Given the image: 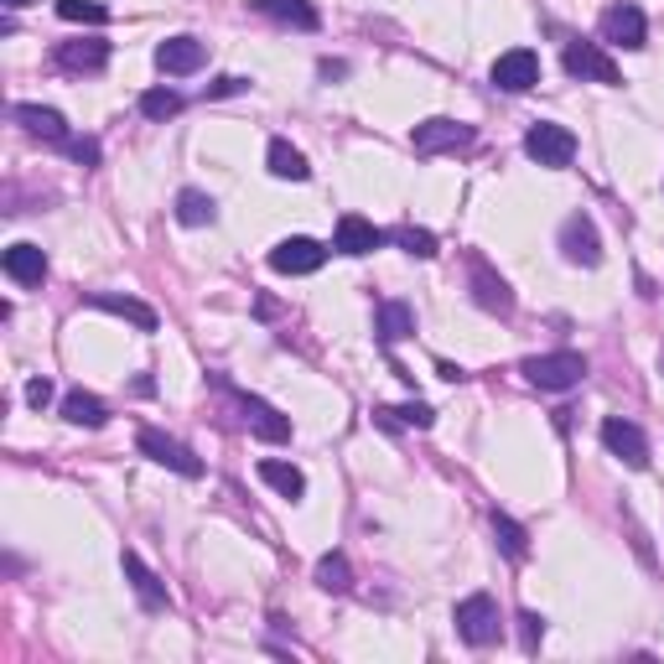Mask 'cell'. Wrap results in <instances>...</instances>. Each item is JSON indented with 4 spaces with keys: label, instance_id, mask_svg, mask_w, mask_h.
Returning <instances> with one entry per match:
<instances>
[{
    "label": "cell",
    "instance_id": "cell-1",
    "mask_svg": "<svg viewBox=\"0 0 664 664\" xmlns=\"http://www.w3.org/2000/svg\"><path fill=\"white\" fill-rule=\"evenodd\" d=\"M208 384H214V390H224V395L239 405V421L255 431L260 442H270V447H285V442H291V421H285V416L270 400H260V395H250V390L229 384L224 374H208Z\"/></svg>",
    "mask_w": 664,
    "mask_h": 664
},
{
    "label": "cell",
    "instance_id": "cell-13",
    "mask_svg": "<svg viewBox=\"0 0 664 664\" xmlns=\"http://www.w3.org/2000/svg\"><path fill=\"white\" fill-rule=\"evenodd\" d=\"M322 260H328V250L307 234H291L270 250V270H276V276H317Z\"/></svg>",
    "mask_w": 664,
    "mask_h": 664
},
{
    "label": "cell",
    "instance_id": "cell-6",
    "mask_svg": "<svg viewBox=\"0 0 664 664\" xmlns=\"http://www.w3.org/2000/svg\"><path fill=\"white\" fill-rule=\"evenodd\" d=\"M410 145L416 156H442V151H473L477 145V130L468 119H451V115H436V119H421L410 130Z\"/></svg>",
    "mask_w": 664,
    "mask_h": 664
},
{
    "label": "cell",
    "instance_id": "cell-11",
    "mask_svg": "<svg viewBox=\"0 0 664 664\" xmlns=\"http://www.w3.org/2000/svg\"><path fill=\"white\" fill-rule=\"evenodd\" d=\"M561 63H566V73L571 78H582V84H608V89L623 84V73H617V63L608 58L602 42H566Z\"/></svg>",
    "mask_w": 664,
    "mask_h": 664
},
{
    "label": "cell",
    "instance_id": "cell-7",
    "mask_svg": "<svg viewBox=\"0 0 664 664\" xmlns=\"http://www.w3.org/2000/svg\"><path fill=\"white\" fill-rule=\"evenodd\" d=\"M524 156L550 166V171H561V166L576 162V136H571L566 125H556V119H535L524 130Z\"/></svg>",
    "mask_w": 664,
    "mask_h": 664
},
{
    "label": "cell",
    "instance_id": "cell-36",
    "mask_svg": "<svg viewBox=\"0 0 664 664\" xmlns=\"http://www.w3.org/2000/svg\"><path fill=\"white\" fill-rule=\"evenodd\" d=\"M26 395V405H31V410H48V400H52V380H31L22 390Z\"/></svg>",
    "mask_w": 664,
    "mask_h": 664
},
{
    "label": "cell",
    "instance_id": "cell-35",
    "mask_svg": "<svg viewBox=\"0 0 664 664\" xmlns=\"http://www.w3.org/2000/svg\"><path fill=\"white\" fill-rule=\"evenodd\" d=\"M244 89H250V78L224 73V78H214V84H208V99H234V94H244Z\"/></svg>",
    "mask_w": 664,
    "mask_h": 664
},
{
    "label": "cell",
    "instance_id": "cell-28",
    "mask_svg": "<svg viewBox=\"0 0 664 664\" xmlns=\"http://www.w3.org/2000/svg\"><path fill=\"white\" fill-rule=\"evenodd\" d=\"M260 477L281 498H291V503L307 494V477H302V468H291V462H276V457H265V462H260Z\"/></svg>",
    "mask_w": 664,
    "mask_h": 664
},
{
    "label": "cell",
    "instance_id": "cell-17",
    "mask_svg": "<svg viewBox=\"0 0 664 664\" xmlns=\"http://www.w3.org/2000/svg\"><path fill=\"white\" fill-rule=\"evenodd\" d=\"M52 58H58L63 73H104L110 68V42H99V37H73V42H58Z\"/></svg>",
    "mask_w": 664,
    "mask_h": 664
},
{
    "label": "cell",
    "instance_id": "cell-5",
    "mask_svg": "<svg viewBox=\"0 0 664 664\" xmlns=\"http://www.w3.org/2000/svg\"><path fill=\"white\" fill-rule=\"evenodd\" d=\"M468 291L488 317H514V285L498 276L483 250H468Z\"/></svg>",
    "mask_w": 664,
    "mask_h": 664
},
{
    "label": "cell",
    "instance_id": "cell-15",
    "mask_svg": "<svg viewBox=\"0 0 664 664\" xmlns=\"http://www.w3.org/2000/svg\"><path fill=\"white\" fill-rule=\"evenodd\" d=\"M119 571H125V582H130V592H136V602H141L145 613H166V608H171V597H166L162 576L145 566L136 550H125V556H119Z\"/></svg>",
    "mask_w": 664,
    "mask_h": 664
},
{
    "label": "cell",
    "instance_id": "cell-18",
    "mask_svg": "<svg viewBox=\"0 0 664 664\" xmlns=\"http://www.w3.org/2000/svg\"><path fill=\"white\" fill-rule=\"evenodd\" d=\"M208 63V48L197 42V37H166L162 48H156V68L166 73V78H188V73H197Z\"/></svg>",
    "mask_w": 664,
    "mask_h": 664
},
{
    "label": "cell",
    "instance_id": "cell-2",
    "mask_svg": "<svg viewBox=\"0 0 664 664\" xmlns=\"http://www.w3.org/2000/svg\"><path fill=\"white\" fill-rule=\"evenodd\" d=\"M520 374L535 390H546V395H566L576 384L587 380V354H576V348H556V354H535L520 363Z\"/></svg>",
    "mask_w": 664,
    "mask_h": 664
},
{
    "label": "cell",
    "instance_id": "cell-12",
    "mask_svg": "<svg viewBox=\"0 0 664 664\" xmlns=\"http://www.w3.org/2000/svg\"><path fill=\"white\" fill-rule=\"evenodd\" d=\"M602 447L613 451L623 468H634V473L649 468V436H643L634 421H623V416H608V421H602Z\"/></svg>",
    "mask_w": 664,
    "mask_h": 664
},
{
    "label": "cell",
    "instance_id": "cell-24",
    "mask_svg": "<svg viewBox=\"0 0 664 664\" xmlns=\"http://www.w3.org/2000/svg\"><path fill=\"white\" fill-rule=\"evenodd\" d=\"M63 421H68V426H84V431H99L110 421V405L99 400V395H89V390H68V395H63Z\"/></svg>",
    "mask_w": 664,
    "mask_h": 664
},
{
    "label": "cell",
    "instance_id": "cell-23",
    "mask_svg": "<svg viewBox=\"0 0 664 664\" xmlns=\"http://www.w3.org/2000/svg\"><path fill=\"white\" fill-rule=\"evenodd\" d=\"M374 426H384V431H400V426L431 431V426H436V410H431L426 400H410V405H374Z\"/></svg>",
    "mask_w": 664,
    "mask_h": 664
},
{
    "label": "cell",
    "instance_id": "cell-21",
    "mask_svg": "<svg viewBox=\"0 0 664 664\" xmlns=\"http://www.w3.org/2000/svg\"><path fill=\"white\" fill-rule=\"evenodd\" d=\"M84 302H89L94 311H110V317H125V322H136L141 332H156V328H162V317L145 307V302H136V296H119V291H89Z\"/></svg>",
    "mask_w": 664,
    "mask_h": 664
},
{
    "label": "cell",
    "instance_id": "cell-10",
    "mask_svg": "<svg viewBox=\"0 0 664 664\" xmlns=\"http://www.w3.org/2000/svg\"><path fill=\"white\" fill-rule=\"evenodd\" d=\"M488 84L503 89V94H529V89L540 84V52H529V48L498 52L494 68H488Z\"/></svg>",
    "mask_w": 664,
    "mask_h": 664
},
{
    "label": "cell",
    "instance_id": "cell-38",
    "mask_svg": "<svg viewBox=\"0 0 664 664\" xmlns=\"http://www.w3.org/2000/svg\"><path fill=\"white\" fill-rule=\"evenodd\" d=\"M317 73H322V78H343V73H348V63H332V58H322V63H317Z\"/></svg>",
    "mask_w": 664,
    "mask_h": 664
},
{
    "label": "cell",
    "instance_id": "cell-20",
    "mask_svg": "<svg viewBox=\"0 0 664 664\" xmlns=\"http://www.w3.org/2000/svg\"><path fill=\"white\" fill-rule=\"evenodd\" d=\"M0 270L11 276L16 285H42L48 281V255H42V244H11L5 255H0Z\"/></svg>",
    "mask_w": 664,
    "mask_h": 664
},
{
    "label": "cell",
    "instance_id": "cell-14",
    "mask_svg": "<svg viewBox=\"0 0 664 664\" xmlns=\"http://www.w3.org/2000/svg\"><path fill=\"white\" fill-rule=\"evenodd\" d=\"M384 229H374L369 218H358V214H343L337 218V229H332V250L337 255H348V260H363V255H374L384 244Z\"/></svg>",
    "mask_w": 664,
    "mask_h": 664
},
{
    "label": "cell",
    "instance_id": "cell-4",
    "mask_svg": "<svg viewBox=\"0 0 664 664\" xmlns=\"http://www.w3.org/2000/svg\"><path fill=\"white\" fill-rule=\"evenodd\" d=\"M597 37H602V48L639 52V48H649V16H643L634 0H613V5L597 16Z\"/></svg>",
    "mask_w": 664,
    "mask_h": 664
},
{
    "label": "cell",
    "instance_id": "cell-39",
    "mask_svg": "<svg viewBox=\"0 0 664 664\" xmlns=\"http://www.w3.org/2000/svg\"><path fill=\"white\" fill-rule=\"evenodd\" d=\"M26 5H31V0H5V11H26Z\"/></svg>",
    "mask_w": 664,
    "mask_h": 664
},
{
    "label": "cell",
    "instance_id": "cell-30",
    "mask_svg": "<svg viewBox=\"0 0 664 664\" xmlns=\"http://www.w3.org/2000/svg\"><path fill=\"white\" fill-rule=\"evenodd\" d=\"M182 104H188V99L177 94V89H145V94H141V115L156 119V125H166L171 115H182Z\"/></svg>",
    "mask_w": 664,
    "mask_h": 664
},
{
    "label": "cell",
    "instance_id": "cell-32",
    "mask_svg": "<svg viewBox=\"0 0 664 664\" xmlns=\"http://www.w3.org/2000/svg\"><path fill=\"white\" fill-rule=\"evenodd\" d=\"M58 16L63 22H84V26H104L110 22V5L104 0H58Z\"/></svg>",
    "mask_w": 664,
    "mask_h": 664
},
{
    "label": "cell",
    "instance_id": "cell-31",
    "mask_svg": "<svg viewBox=\"0 0 664 664\" xmlns=\"http://www.w3.org/2000/svg\"><path fill=\"white\" fill-rule=\"evenodd\" d=\"M390 239L400 244L405 255H416V260H436V234H431V229H416V224H400V229H390Z\"/></svg>",
    "mask_w": 664,
    "mask_h": 664
},
{
    "label": "cell",
    "instance_id": "cell-27",
    "mask_svg": "<svg viewBox=\"0 0 664 664\" xmlns=\"http://www.w3.org/2000/svg\"><path fill=\"white\" fill-rule=\"evenodd\" d=\"M317 587L332 592V597L354 592V566H348V556H343V550H328V556L317 561Z\"/></svg>",
    "mask_w": 664,
    "mask_h": 664
},
{
    "label": "cell",
    "instance_id": "cell-33",
    "mask_svg": "<svg viewBox=\"0 0 664 664\" xmlns=\"http://www.w3.org/2000/svg\"><path fill=\"white\" fill-rule=\"evenodd\" d=\"M520 639H524V649L535 654V649H540V639H546V617L524 608V613H520Z\"/></svg>",
    "mask_w": 664,
    "mask_h": 664
},
{
    "label": "cell",
    "instance_id": "cell-25",
    "mask_svg": "<svg viewBox=\"0 0 664 664\" xmlns=\"http://www.w3.org/2000/svg\"><path fill=\"white\" fill-rule=\"evenodd\" d=\"M171 214H177V224H182V229H208V224H218V203L203 188H182V192H177V208H171Z\"/></svg>",
    "mask_w": 664,
    "mask_h": 664
},
{
    "label": "cell",
    "instance_id": "cell-16",
    "mask_svg": "<svg viewBox=\"0 0 664 664\" xmlns=\"http://www.w3.org/2000/svg\"><path fill=\"white\" fill-rule=\"evenodd\" d=\"M11 119L22 125L26 136H37V141L58 145V151H68V119L58 115V110H48V104H11Z\"/></svg>",
    "mask_w": 664,
    "mask_h": 664
},
{
    "label": "cell",
    "instance_id": "cell-37",
    "mask_svg": "<svg viewBox=\"0 0 664 664\" xmlns=\"http://www.w3.org/2000/svg\"><path fill=\"white\" fill-rule=\"evenodd\" d=\"M436 374H442V380H451V384H462V380H468V369H457V363H447V358L436 363Z\"/></svg>",
    "mask_w": 664,
    "mask_h": 664
},
{
    "label": "cell",
    "instance_id": "cell-3",
    "mask_svg": "<svg viewBox=\"0 0 664 664\" xmlns=\"http://www.w3.org/2000/svg\"><path fill=\"white\" fill-rule=\"evenodd\" d=\"M451 623H457V639L468 643V649H488V643H498V634H503V623H498V602L488 592L462 597V602L451 608Z\"/></svg>",
    "mask_w": 664,
    "mask_h": 664
},
{
    "label": "cell",
    "instance_id": "cell-19",
    "mask_svg": "<svg viewBox=\"0 0 664 664\" xmlns=\"http://www.w3.org/2000/svg\"><path fill=\"white\" fill-rule=\"evenodd\" d=\"M250 11L265 16V22L296 26V31H317V26H322V11H317L311 0H250Z\"/></svg>",
    "mask_w": 664,
    "mask_h": 664
},
{
    "label": "cell",
    "instance_id": "cell-9",
    "mask_svg": "<svg viewBox=\"0 0 664 664\" xmlns=\"http://www.w3.org/2000/svg\"><path fill=\"white\" fill-rule=\"evenodd\" d=\"M561 255H566L571 265H582V270H597L602 265V234H597V224H592V214H566L561 218Z\"/></svg>",
    "mask_w": 664,
    "mask_h": 664
},
{
    "label": "cell",
    "instance_id": "cell-26",
    "mask_svg": "<svg viewBox=\"0 0 664 664\" xmlns=\"http://www.w3.org/2000/svg\"><path fill=\"white\" fill-rule=\"evenodd\" d=\"M265 162H270V177H281V182H307L311 177V166H307V156L296 151L291 141H270V151H265Z\"/></svg>",
    "mask_w": 664,
    "mask_h": 664
},
{
    "label": "cell",
    "instance_id": "cell-29",
    "mask_svg": "<svg viewBox=\"0 0 664 664\" xmlns=\"http://www.w3.org/2000/svg\"><path fill=\"white\" fill-rule=\"evenodd\" d=\"M494 540L509 561H524V556H529V529H524L520 520H509V514H498V509H494Z\"/></svg>",
    "mask_w": 664,
    "mask_h": 664
},
{
    "label": "cell",
    "instance_id": "cell-34",
    "mask_svg": "<svg viewBox=\"0 0 664 664\" xmlns=\"http://www.w3.org/2000/svg\"><path fill=\"white\" fill-rule=\"evenodd\" d=\"M68 156L78 166H99V141H94V136H73V141H68Z\"/></svg>",
    "mask_w": 664,
    "mask_h": 664
},
{
    "label": "cell",
    "instance_id": "cell-8",
    "mask_svg": "<svg viewBox=\"0 0 664 664\" xmlns=\"http://www.w3.org/2000/svg\"><path fill=\"white\" fill-rule=\"evenodd\" d=\"M136 447L156 462V468H166V473L177 477H203V457L188 447V442H177V436H166V431L156 426H141V436H136Z\"/></svg>",
    "mask_w": 664,
    "mask_h": 664
},
{
    "label": "cell",
    "instance_id": "cell-22",
    "mask_svg": "<svg viewBox=\"0 0 664 664\" xmlns=\"http://www.w3.org/2000/svg\"><path fill=\"white\" fill-rule=\"evenodd\" d=\"M416 332V311L405 307V302H380L374 307V337H380V348L390 354L395 343H405Z\"/></svg>",
    "mask_w": 664,
    "mask_h": 664
}]
</instances>
